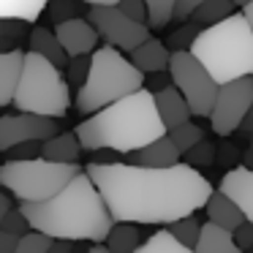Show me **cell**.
Returning a JSON list of instances; mask_svg holds the SVG:
<instances>
[{
	"mask_svg": "<svg viewBox=\"0 0 253 253\" xmlns=\"http://www.w3.org/2000/svg\"><path fill=\"white\" fill-rule=\"evenodd\" d=\"M84 171L104 196L115 223L169 226L207 207L210 196L215 193L212 182L185 164H177L171 169L87 164Z\"/></svg>",
	"mask_w": 253,
	"mask_h": 253,
	"instance_id": "obj_1",
	"label": "cell"
},
{
	"mask_svg": "<svg viewBox=\"0 0 253 253\" xmlns=\"http://www.w3.org/2000/svg\"><path fill=\"white\" fill-rule=\"evenodd\" d=\"M19 210L30 229L52 240L101 245L115 229V218L87 171H79L55 199L44 204H19Z\"/></svg>",
	"mask_w": 253,
	"mask_h": 253,
	"instance_id": "obj_2",
	"label": "cell"
},
{
	"mask_svg": "<svg viewBox=\"0 0 253 253\" xmlns=\"http://www.w3.org/2000/svg\"><path fill=\"white\" fill-rule=\"evenodd\" d=\"M74 133L87 153L109 150L117 155H133L147 144L164 139L169 131L158 115L155 93L144 87L82 120Z\"/></svg>",
	"mask_w": 253,
	"mask_h": 253,
	"instance_id": "obj_3",
	"label": "cell"
},
{
	"mask_svg": "<svg viewBox=\"0 0 253 253\" xmlns=\"http://www.w3.org/2000/svg\"><path fill=\"white\" fill-rule=\"evenodd\" d=\"M191 55L220 87L253 77V30L242 11L202 30L196 44L191 46Z\"/></svg>",
	"mask_w": 253,
	"mask_h": 253,
	"instance_id": "obj_4",
	"label": "cell"
},
{
	"mask_svg": "<svg viewBox=\"0 0 253 253\" xmlns=\"http://www.w3.org/2000/svg\"><path fill=\"white\" fill-rule=\"evenodd\" d=\"M144 90V74L112 46H98L90 57L87 82L77 93V109L93 117L95 112Z\"/></svg>",
	"mask_w": 253,
	"mask_h": 253,
	"instance_id": "obj_5",
	"label": "cell"
},
{
	"mask_svg": "<svg viewBox=\"0 0 253 253\" xmlns=\"http://www.w3.org/2000/svg\"><path fill=\"white\" fill-rule=\"evenodd\" d=\"M14 106L25 115L52 117V120L63 117L71 106V90H68V82L60 74V68L28 52L22 79H19L17 95H14Z\"/></svg>",
	"mask_w": 253,
	"mask_h": 253,
	"instance_id": "obj_6",
	"label": "cell"
},
{
	"mask_svg": "<svg viewBox=\"0 0 253 253\" xmlns=\"http://www.w3.org/2000/svg\"><path fill=\"white\" fill-rule=\"evenodd\" d=\"M79 164H52V161H8L0 166V188L19 199L22 204H44L55 199L74 177Z\"/></svg>",
	"mask_w": 253,
	"mask_h": 253,
	"instance_id": "obj_7",
	"label": "cell"
},
{
	"mask_svg": "<svg viewBox=\"0 0 253 253\" xmlns=\"http://www.w3.org/2000/svg\"><path fill=\"white\" fill-rule=\"evenodd\" d=\"M169 79L182 98L188 101L193 117H210L212 115L215 98L220 93V84L207 74V68L191 55V52H174L169 63Z\"/></svg>",
	"mask_w": 253,
	"mask_h": 253,
	"instance_id": "obj_8",
	"label": "cell"
},
{
	"mask_svg": "<svg viewBox=\"0 0 253 253\" xmlns=\"http://www.w3.org/2000/svg\"><path fill=\"white\" fill-rule=\"evenodd\" d=\"M251 109H253V77L229 82L220 87L218 98H215L210 126H212V131L218 136L226 139L242 128V123L248 120Z\"/></svg>",
	"mask_w": 253,
	"mask_h": 253,
	"instance_id": "obj_9",
	"label": "cell"
},
{
	"mask_svg": "<svg viewBox=\"0 0 253 253\" xmlns=\"http://www.w3.org/2000/svg\"><path fill=\"white\" fill-rule=\"evenodd\" d=\"M87 22L98 30V36L106 41V46H112L117 52H128V55L133 49H139L147 39H153L150 25L128 19L120 8H90Z\"/></svg>",
	"mask_w": 253,
	"mask_h": 253,
	"instance_id": "obj_10",
	"label": "cell"
},
{
	"mask_svg": "<svg viewBox=\"0 0 253 253\" xmlns=\"http://www.w3.org/2000/svg\"><path fill=\"white\" fill-rule=\"evenodd\" d=\"M60 133L57 123L52 117H39V115H25V112H14V115L0 117V153H11L19 144L30 142H49Z\"/></svg>",
	"mask_w": 253,
	"mask_h": 253,
	"instance_id": "obj_11",
	"label": "cell"
},
{
	"mask_svg": "<svg viewBox=\"0 0 253 253\" xmlns=\"http://www.w3.org/2000/svg\"><path fill=\"white\" fill-rule=\"evenodd\" d=\"M55 36H57V41H60V46L66 49L68 60H74V57H90L98 49V39H101L98 30L82 17L60 22L55 28Z\"/></svg>",
	"mask_w": 253,
	"mask_h": 253,
	"instance_id": "obj_12",
	"label": "cell"
},
{
	"mask_svg": "<svg viewBox=\"0 0 253 253\" xmlns=\"http://www.w3.org/2000/svg\"><path fill=\"white\" fill-rule=\"evenodd\" d=\"M218 191H223L242 210L248 223L253 226V171L245 169V166H237V169L226 171Z\"/></svg>",
	"mask_w": 253,
	"mask_h": 253,
	"instance_id": "obj_13",
	"label": "cell"
},
{
	"mask_svg": "<svg viewBox=\"0 0 253 253\" xmlns=\"http://www.w3.org/2000/svg\"><path fill=\"white\" fill-rule=\"evenodd\" d=\"M155 106H158V115H161V120H164L166 131L185 126V123H191V117H193L188 101L182 98V93L174 87V84H166V87L155 90Z\"/></svg>",
	"mask_w": 253,
	"mask_h": 253,
	"instance_id": "obj_14",
	"label": "cell"
},
{
	"mask_svg": "<svg viewBox=\"0 0 253 253\" xmlns=\"http://www.w3.org/2000/svg\"><path fill=\"white\" fill-rule=\"evenodd\" d=\"M180 158H182L180 150L171 144L169 136H164V139H158V142H153V144H147V147H142L139 153L128 155V164L144 166V169H171V166L182 164Z\"/></svg>",
	"mask_w": 253,
	"mask_h": 253,
	"instance_id": "obj_15",
	"label": "cell"
},
{
	"mask_svg": "<svg viewBox=\"0 0 253 253\" xmlns=\"http://www.w3.org/2000/svg\"><path fill=\"white\" fill-rule=\"evenodd\" d=\"M128 60L139 68V71L147 77V74H161V71H169V63H171V52L164 41L158 39H147L139 49L131 52Z\"/></svg>",
	"mask_w": 253,
	"mask_h": 253,
	"instance_id": "obj_16",
	"label": "cell"
},
{
	"mask_svg": "<svg viewBox=\"0 0 253 253\" xmlns=\"http://www.w3.org/2000/svg\"><path fill=\"white\" fill-rule=\"evenodd\" d=\"M204 210H207V223L220 226V229L231 231V234H234L242 223H248L245 215H242V210L237 207V204L231 202L223 191H215L212 196H210V202H207V207H204Z\"/></svg>",
	"mask_w": 253,
	"mask_h": 253,
	"instance_id": "obj_17",
	"label": "cell"
},
{
	"mask_svg": "<svg viewBox=\"0 0 253 253\" xmlns=\"http://www.w3.org/2000/svg\"><path fill=\"white\" fill-rule=\"evenodd\" d=\"M25 55L28 52H19V49L0 55V106L14 104V95H17L22 68H25Z\"/></svg>",
	"mask_w": 253,
	"mask_h": 253,
	"instance_id": "obj_18",
	"label": "cell"
},
{
	"mask_svg": "<svg viewBox=\"0 0 253 253\" xmlns=\"http://www.w3.org/2000/svg\"><path fill=\"white\" fill-rule=\"evenodd\" d=\"M28 52L49 60L52 66H57V68H66L68 63H71L68 55H66V49H63L60 41H57L55 30H46V28H33L30 30V49Z\"/></svg>",
	"mask_w": 253,
	"mask_h": 253,
	"instance_id": "obj_19",
	"label": "cell"
},
{
	"mask_svg": "<svg viewBox=\"0 0 253 253\" xmlns=\"http://www.w3.org/2000/svg\"><path fill=\"white\" fill-rule=\"evenodd\" d=\"M79 153H82V144L77 133H57L55 139L41 144V158L52 164H77Z\"/></svg>",
	"mask_w": 253,
	"mask_h": 253,
	"instance_id": "obj_20",
	"label": "cell"
},
{
	"mask_svg": "<svg viewBox=\"0 0 253 253\" xmlns=\"http://www.w3.org/2000/svg\"><path fill=\"white\" fill-rule=\"evenodd\" d=\"M196 253H242L234 242V234L220 226L204 223L202 226V237L196 242Z\"/></svg>",
	"mask_w": 253,
	"mask_h": 253,
	"instance_id": "obj_21",
	"label": "cell"
},
{
	"mask_svg": "<svg viewBox=\"0 0 253 253\" xmlns=\"http://www.w3.org/2000/svg\"><path fill=\"white\" fill-rule=\"evenodd\" d=\"M46 3L49 0H0V19H19L30 25L39 19Z\"/></svg>",
	"mask_w": 253,
	"mask_h": 253,
	"instance_id": "obj_22",
	"label": "cell"
},
{
	"mask_svg": "<svg viewBox=\"0 0 253 253\" xmlns=\"http://www.w3.org/2000/svg\"><path fill=\"white\" fill-rule=\"evenodd\" d=\"M234 8L237 6L231 3V0H207V3L191 17V22L199 25L202 30H207V28H212V25H220L223 19L234 17L237 14Z\"/></svg>",
	"mask_w": 253,
	"mask_h": 253,
	"instance_id": "obj_23",
	"label": "cell"
},
{
	"mask_svg": "<svg viewBox=\"0 0 253 253\" xmlns=\"http://www.w3.org/2000/svg\"><path fill=\"white\" fill-rule=\"evenodd\" d=\"M139 242V229L133 223H115V229L106 237V251L109 253H136Z\"/></svg>",
	"mask_w": 253,
	"mask_h": 253,
	"instance_id": "obj_24",
	"label": "cell"
},
{
	"mask_svg": "<svg viewBox=\"0 0 253 253\" xmlns=\"http://www.w3.org/2000/svg\"><path fill=\"white\" fill-rule=\"evenodd\" d=\"M136 253H196V251L180 245V242H177L169 231L161 229V231H155L153 237H147V240L136 248Z\"/></svg>",
	"mask_w": 253,
	"mask_h": 253,
	"instance_id": "obj_25",
	"label": "cell"
},
{
	"mask_svg": "<svg viewBox=\"0 0 253 253\" xmlns=\"http://www.w3.org/2000/svg\"><path fill=\"white\" fill-rule=\"evenodd\" d=\"M166 136L171 139V144H174L177 150H180V155L185 158L188 153H191L196 144H202L204 142V131L196 126V123H185V126H180V128H171Z\"/></svg>",
	"mask_w": 253,
	"mask_h": 253,
	"instance_id": "obj_26",
	"label": "cell"
},
{
	"mask_svg": "<svg viewBox=\"0 0 253 253\" xmlns=\"http://www.w3.org/2000/svg\"><path fill=\"white\" fill-rule=\"evenodd\" d=\"M202 226L204 223H199V220L191 215V218H182V220H177V223H169V226H166V231H169L180 245L196 251V242H199V237H202Z\"/></svg>",
	"mask_w": 253,
	"mask_h": 253,
	"instance_id": "obj_27",
	"label": "cell"
},
{
	"mask_svg": "<svg viewBox=\"0 0 253 253\" xmlns=\"http://www.w3.org/2000/svg\"><path fill=\"white\" fill-rule=\"evenodd\" d=\"M199 33H202V28L193 22H185L180 25L177 30H171V36L166 39V46H169V52L174 55V52H191V46L196 44Z\"/></svg>",
	"mask_w": 253,
	"mask_h": 253,
	"instance_id": "obj_28",
	"label": "cell"
},
{
	"mask_svg": "<svg viewBox=\"0 0 253 253\" xmlns=\"http://www.w3.org/2000/svg\"><path fill=\"white\" fill-rule=\"evenodd\" d=\"M147 3V25L150 28H166L174 19L177 0H144Z\"/></svg>",
	"mask_w": 253,
	"mask_h": 253,
	"instance_id": "obj_29",
	"label": "cell"
},
{
	"mask_svg": "<svg viewBox=\"0 0 253 253\" xmlns=\"http://www.w3.org/2000/svg\"><path fill=\"white\" fill-rule=\"evenodd\" d=\"M182 164L191 166V169H196V171H199V166H212L215 164V144L204 139L202 144H196V147L185 155V161H182Z\"/></svg>",
	"mask_w": 253,
	"mask_h": 253,
	"instance_id": "obj_30",
	"label": "cell"
},
{
	"mask_svg": "<svg viewBox=\"0 0 253 253\" xmlns=\"http://www.w3.org/2000/svg\"><path fill=\"white\" fill-rule=\"evenodd\" d=\"M52 242H55L52 237L39 234V231H30L28 237H22V240H19L17 253H49Z\"/></svg>",
	"mask_w": 253,
	"mask_h": 253,
	"instance_id": "obj_31",
	"label": "cell"
},
{
	"mask_svg": "<svg viewBox=\"0 0 253 253\" xmlns=\"http://www.w3.org/2000/svg\"><path fill=\"white\" fill-rule=\"evenodd\" d=\"M0 229L3 231H8V234H14V237H19V240H22V237H28L30 231V223H28V218H25L22 215V210H11V212L6 215V220H3V226H0Z\"/></svg>",
	"mask_w": 253,
	"mask_h": 253,
	"instance_id": "obj_32",
	"label": "cell"
},
{
	"mask_svg": "<svg viewBox=\"0 0 253 253\" xmlns=\"http://www.w3.org/2000/svg\"><path fill=\"white\" fill-rule=\"evenodd\" d=\"M93 57V55H90ZM90 57H74L71 63H68V82L79 84L82 87L84 82H87V74H90Z\"/></svg>",
	"mask_w": 253,
	"mask_h": 253,
	"instance_id": "obj_33",
	"label": "cell"
},
{
	"mask_svg": "<svg viewBox=\"0 0 253 253\" xmlns=\"http://www.w3.org/2000/svg\"><path fill=\"white\" fill-rule=\"evenodd\" d=\"M123 14H126L128 19H133V22H142V25H147V3H144V0H123L120 6Z\"/></svg>",
	"mask_w": 253,
	"mask_h": 253,
	"instance_id": "obj_34",
	"label": "cell"
},
{
	"mask_svg": "<svg viewBox=\"0 0 253 253\" xmlns=\"http://www.w3.org/2000/svg\"><path fill=\"white\" fill-rule=\"evenodd\" d=\"M204 3H207V0H177V8H174V19L177 22H191V17L193 14L199 11V8L204 6Z\"/></svg>",
	"mask_w": 253,
	"mask_h": 253,
	"instance_id": "obj_35",
	"label": "cell"
},
{
	"mask_svg": "<svg viewBox=\"0 0 253 253\" xmlns=\"http://www.w3.org/2000/svg\"><path fill=\"white\" fill-rule=\"evenodd\" d=\"M25 30H28V22H19V19H0V39L19 41Z\"/></svg>",
	"mask_w": 253,
	"mask_h": 253,
	"instance_id": "obj_36",
	"label": "cell"
},
{
	"mask_svg": "<svg viewBox=\"0 0 253 253\" xmlns=\"http://www.w3.org/2000/svg\"><path fill=\"white\" fill-rule=\"evenodd\" d=\"M74 11H77V6H74L71 0H52V19H55L57 25L60 22H68V19H77L74 17Z\"/></svg>",
	"mask_w": 253,
	"mask_h": 253,
	"instance_id": "obj_37",
	"label": "cell"
},
{
	"mask_svg": "<svg viewBox=\"0 0 253 253\" xmlns=\"http://www.w3.org/2000/svg\"><path fill=\"white\" fill-rule=\"evenodd\" d=\"M41 158V144L30 142V144H19V147L11 150V161H36Z\"/></svg>",
	"mask_w": 253,
	"mask_h": 253,
	"instance_id": "obj_38",
	"label": "cell"
},
{
	"mask_svg": "<svg viewBox=\"0 0 253 253\" xmlns=\"http://www.w3.org/2000/svg\"><path fill=\"white\" fill-rule=\"evenodd\" d=\"M234 242H237V248H240L242 253L253 251V226L251 223H242L240 229L234 231Z\"/></svg>",
	"mask_w": 253,
	"mask_h": 253,
	"instance_id": "obj_39",
	"label": "cell"
},
{
	"mask_svg": "<svg viewBox=\"0 0 253 253\" xmlns=\"http://www.w3.org/2000/svg\"><path fill=\"white\" fill-rule=\"evenodd\" d=\"M17 248H19V237L0 229V253H17Z\"/></svg>",
	"mask_w": 253,
	"mask_h": 253,
	"instance_id": "obj_40",
	"label": "cell"
},
{
	"mask_svg": "<svg viewBox=\"0 0 253 253\" xmlns=\"http://www.w3.org/2000/svg\"><path fill=\"white\" fill-rule=\"evenodd\" d=\"M79 245L77 242H66V240H55L49 248V253H77Z\"/></svg>",
	"mask_w": 253,
	"mask_h": 253,
	"instance_id": "obj_41",
	"label": "cell"
},
{
	"mask_svg": "<svg viewBox=\"0 0 253 253\" xmlns=\"http://www.w3.org/2000/svg\"><path fill=\"white\" fill-rule=\"evenodd\" d=\"M82 3H87L90 8H117L123 0H82Z\"/></svg>",
	"mask_w": 253,
	"mask_h": 253,
	"instance_id": "obj_42",
	"label": "cell"
},
{
	"mask_svg": "<svg viewBox=\"0 0 253 253\" xmlns=\"http://www.w3.org/2000/svg\"><path fill=\"white\" fill-rule=\"evenodd\" d=\"M11 210H14V207H11V199L0 191V226H3V220H6V215L11 212Z\"/></svg>",
	"mask_w": 253,
	"mask_h": 253,
	"instance_id": "obj_43",
	"label": "cell"
},
{
	"mask_svg": "<svg viewBox=\"0 0 253 253\" xmlns=\"http://www.w3.org/2000/svg\"><path fill=\"white\" fill-rule=\"evenodd\" d=\"M242 161H245V164H242V166L253 171V147H248V150H245V158H242Z\"/></svg>",
	"mask_w": 253,
	"mask_h": 253,
	"instance_id": "obj_44",
	"label": "cell"
},
{
	"mask_svg": "<svg viewBox=\"0 0 253 253\" xmlns=\"http://www.w3.org/2000/svg\"><path fill=\"white\" fill-rule=\"evenodd\" d=\"M242 17L248 19V25H251V30H253V3H251V6L242 8Z\"/></svg>",
	"mask_w": 253,
	"mask_h": 253,
	"instance_id": "obj_45",
	"label": "cell"
},
{
	"mask_svg": "<svg viewBox=\"0 0 253 253\" xmlns=\"http://www.w3.org/2000/svg\"><path fill=\"white\" fill-rule=\"evenodd\" d=\"M242 128H245L248 133H253V109H251V115H248V120L242 123Z\"/></svg>",
	"mask_w": 253,
	"mask_h": 253,
	"instance_id": "obj_46",
	"label": "cell"
},
{
	"mask_svg": "<svg viewBox=\"0 0 253 253\" xmlns=\"http://www.w3.org/2000/svg\"><path fill=\"white\" fill-rule=\"evenodd\" d=\"M231 3H234L237 8H245V6H251L253 0H231Z\"/></svg>",
	"mask_w": 253,
	"mask_h": 253,
	"instance_id": "obj_47",
	"label": "cell"
},
{
	"mask_svg": "<svg viewBox=\"0 0 253 253\" xmlns=\"http://www.w3.org/2000/svg\"><path fill=\"white\" fill-rule=\"evenodd\" d=\"M90 253H109V251H106V245H93V248H90Z\"/></svg>",
	"mask_w": 253,
	"mask_h": 253,
	"instance_id": "obj_48",
	"label": "cell"
},
{
	"mask_svg": "<svg viewBox=\"0 0 253 253\" xmlns=\"http://www.w3.org/2000/svg\"><path fill=\"white\" fill-rule=\"evenodd\" d=\"M251 147H253V144H251Z\"/></svg>",
	"mask_w": 253,
	"mask_h": 253,
	"instance_id": "obj_49",
	"label": "cell"
}]
</instances>
